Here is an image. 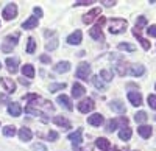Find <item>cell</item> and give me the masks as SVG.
<instances>
[{
    "instance_id": "cell-1",
    "label": "cell",
    "mask_w": 156,
    "mask_h": 151,
    "mask_svg": "<svg viewBox=\"0 0 156 151\" xmlns=\"http://www.w3.org/2000/svg\"><path fill=\"white\" fill-rule=\"evenodd\" d=\"M126 27H128V22L125 19H111L109 20V33L111 34L123 33Z\"/></svg>"
},
{
    "instance_id": "cell-2",
    "label": "cell",
    "mask_w": 156,
    "mask_h": 151,
    "mask_svg": "<svg viewBox=\"0 0 156 151\" xmlns=\"http://www.w3.org/2000/svg\"><path fill=\"white\" fill-rule=\"evenodd\" d=\"M105 22H106L105 17H100V20L97 22L95 27H92L89 30V34H90L92 39H95V41H105V36H103V31H101V27H103V23H105Z\"/></svg>"
},
{
    "instance_id": "cell-3",
    "label": "cell",
    "mask_w": 156,
    "mask_h": 151,
    "mask_svg": "<svg viewBox=\"0 0 156 151\" xmlns=\"http://www.w3.org/2000/svg\"><path fill=\"white\" fill-rule=\"evenodd\" d=\"M126 125H128V118H126L125 115H120V117H117V118L108 122V125H106V132H112V131H115L119 126L125 128Z\"/></svg>"
},
{
    "instance_id": "cell-4",
    "label": "cell",
    "mask_w": 156,
    "mask_h": 151,
    "mask_svg": "<svg viewBox=\"0 0 156 151\" xmlns=\"http://www.w3.org/2000/svg\"><path fill=\"white\" fill-rule=\"evenodd\" d=\"M75 75H76V78H80L83 81H87L90 78V66L87 64V62H81V64L76 67Z\"/></svg>"
},
{
    "instance_id": "cell-5",
    "label": "cell",
    "mask_w": 156,
    "mask_h": 151,
    "mask_svg": "<svg viewBox=\"0 0 156 151\" xmlns=\"http://www.w3.org/2000/svg\"><path fill=\"white\" fill-rule=\"evenodd\" d=\"M94 108H95V103H94L92 98H84L78 103V111L83 112V114H87V112L94 111Z\"/></svg>"
},
{
    "instance_id": "cell-6",
    "label": "cell",
    "mask_w": 156,
    "mask_h": 151,
    "mask_svg": "<svg viewBox=\"0 0 156 151\" xmlns=\"http://www.w3.org/2000/svg\"><path fill=\"white\" fill-rule=\"evenodd\" d=\"M2 16H3V19H5V20L16 19V16H17V6H16L14 3L6 5V6H5V9H3V12H2Z\"/></svg>"
},
{
    "instance_id": "cell-7",
    "label": "cell",
    "mask_w": 156,
    "mask_h": 151,
    "mask_svg": "<svg viewBox=\"0 0 156 151\" xmlns=\"http://www.w3.org/2000/svg\"><path fill=\"white\" fill-rule=\"evenodd\" d=\"M83 129L81 128H78L75 132H72V134H69V140L73 143V146H78L81 143V140H83Z\"/></svg>"
},
{
    "instance_id": "cell-8",
    "label": "cell",
    "mask_w": 156,
    "mask_h": 151,
    "mask_svg": "<svg viewBox=\"0 0 156 151\" xmlns=\"http://www.w3.org/2000/svg\"><path fill=\"white\" fill-rule=\"evenodd\" d=\"M0 83H2L3 89H5L8 94H12V92L16 91V83L12 81L11 78H0Z\"/></svg>"
},
{
    "instance_id": "cell-9",
    "label": "cell",
    "mask_w": 156,
    "mask_h": 151,
    "mask_svg": "<svg viewBox=\"0 0 156 151\" xmlns=\"http://www.w3.org/2000/svg\"><path fill=\"white\" fill-rule=\"evenodd\" d=\"M100 14H101V9H100V8H92V9L87 12V14L83 16V22H84V23H90L97 16H100Z\"/></svg>"
},
{
    "instance_id": "cell-10",
    "label": "cell",
    "mask_w": 156,
    "mask_h": 151,
    "mask_svg": "<svg viewBox=\"0 0 156 151\" xmlns=\"http://www.w3.org/2000/svg\"><path fill=\"white\" fill-rule=\"evenodd\" d=\"M84 92H86V89H84V86H83V84H80V83H73V86H72V97H73V98H80V97H83Z\"/></svg>"
},
{
    "instance_id": "cell-11",
    "label": "cell",
    "mask_w": 156,
    "mask_h": 151,
    "mask_svg": "<svg viewBox=\"0 0 156 151\" xmlns=\"http://www.w3.org/2000/svg\"><path fill=\"white\" fill-rule=\"evenodd\" d=\"M8 112H9V115H12V117H19L20 114H22V108H20V105L19 103H8Z\"/></svg>"
},
{
    "instance_id": "cell-12",
    "label": "cell",
    "mask_w": 156,
    "mask_h": 151,
    "mask_svg": "<svg viewBox=\"0 0 156 151\" xmlns=\"http://www.w3.org/2000/svg\"><path fill=\"white\" fill-rule=\"evenodd\" d=\"M56 101H58L62 108H66L67 111H72V109H73V105H72L70 98H69L67 95H59V97L56 98Z\"/></svg>"
},
{
    "instance_id": "cell-13",
    "label": "cell",
    "mask_w": 156,
    "mask_h": 151,
    "mask_svg": "<svg viewBox=\"0 0 156 151\" xmlns=\"http://www.w3.org/2000/svg\"><path fill=\"white\" fill-rule=\"evenodd\" d=\"M128 100L133 106H140L142 105V95L139 92H128Z\"/></svg>"
},
{
    "instance_id": "cell-14",
    "label": "cell",
    "mask_w": 156,
    "mask_h": 151,
    "mask_svg": "<svg viewBox=\"0 0 156 151\" xmlns=\"http://www.w3.org/2000/svg\"><path fill=\"white\" fill-rule=\"evenodd\" d=\"M81 37H83L81 31H80V30H76V31H73V33L67 37V42H69L70 45H78V44L81 42Z\"/></svg>"
},
{
    "instance_id": "cell-15",
    "label": "cell",
    "mask_w": 156,
    "mask_h": 151,
    "mask_svg": "<svg viewBox=\"0 0 156 151\" xmlns=\"http://www.w3.org/2000/svg\"><path fill=\"white\" fill-rule=\"evenodd\" d=\"M6 69L11 73H16L19 69V58H8L6 59Z\"/></svg>"
},
{
    "instance_id": "cell-16",
    "label": "cell",
    "mask_w": 156,
    "mask_h": 151,
    "mask_svg": "<svg viewBox=\"0 0 156 151\" xmlns=\"http://www.w3.org/2000/svg\"><path fill=\"white\" fill-rule=\"evenodd\" d=\"M36 27H37V17L36 16H30L27 20L22 23V28L23 30H33Z\"/></svg>"
},
{
    "instance_id": "cell-17",
    "label": "cell",
    "mask_w": 156,
    "mask_h": 151,
    "mask_svg": "<svg viewBox=\"0 0 156 151\" xmlns=\"http://www.w3.org/2000/svg\"><path fill=\"white\" fill-rule=\"evenodd\" d=\"M137 132H139V136L142 137V139H150L153 129H151V126H148V125H142V126L137 128Z\"/></svg>"
},
{
    "instance_id": "cell-18",
    "label": "cell",
    "mask_w": 156,
    "mask_h": 151,
    "mask_svg": "<svg viewBox=\"0 0 156 151\" xmlns=\"http://www.w3.org/2000/svg\"><path fill=\"white\" fill-rule=\"evenodd\" d=\"M53 123H55V125H58V126H61L62 129H70V128H72L70 122H69L67 118H64V117H59V115L53 118Z\"/></svg>"
},
{
    "instance_id": "cell-19",
    "label": "cell",
    "mask_w": 156,
    "mask_h": 151,
    "mask_svg": "<svg viewBox=\"0 0 156 151\" xmlns=\"http://www.w3.org/2000/svg\"><path fill=\"white\" fill-rule=\"evenodd\" d=\"M109 108H111L112 111H115V112H119V114H125V112H126L125 105H123L122 101H119V100H115V101H111V103H109Z\"/></svg>"
},
{
    "instance_id": "cell-20",
    "label": "cell",
    "mask_w": 156,
    "mask_h": 151,
    "mask_svg": "<svg viewBox=\"0 0 156 151\" xmlns=\"http://www.w3.org/2000/svg\"><path fill=\"white\" fill-rule=\"evenodd\" d=\"M95 145H97V148H100L101 151H109V148H111L109 140L105 139V137H98V139L95 140Z\"/></svg>"
},
{
    "instance_id": "cell-21",
    "label": "cell",
    "mask_w": 156,
    "mask_h": 151,
    "mask_svg": "<svg viewBox=\"0 0 156 151\" xmlns=\"http://www.w3.org/2000/svg\"><path fill=\"white\" fill-rule=\"evenodd\" d=\"M144 73H145V69L140 64H134L129 67V75H133V77H142Z\"/></svg>"
},
{
    "instance_id": "cell-22",
    "label": "cell",
    "mask_w": 156,
    "mask_h": 151,
    "mask_svg": "<svg viewBox=\"0 0 156 151\" xmlns=\"http://www.w3.org/2000/svg\"><path fill=\"white\" fill-rule=\"evenodd\" d=\"M69 70H70V62L69 61H61L55 66V72H58V73H66Z\"/></svg>"
},
{
    "instance_id": "cell-23",
    "label": "cell",
    "mask_w": 156,
    "mask_h": 151,
    "mask_svg": "<svg viewBox=\"0 0 156 151\" xmlns=\"http://www.w3.org/2000/svg\"><path fill=\"white\" fill-rule=\"evenodd\" d=\"M87 123L92 125V126H100V125L103 123V115L101 114H92L87 118Z\"/></svg>"
},
{
    "instance_id": "cell-24",
    "label": "cell",
    "mask_w": 156,
    "mask_h": 151,
    "mask_svg": "<svg viewBox=\"0 0 156 151\" xmlns=\"http://www.w3.org/2000/svg\"><path fill=\"white\" fill-rule=\"evenodd\" d=\"M31 137H33V132L30 131V128H22V129L19 131V139L23 140V142L31 140Z\"/></svg>"
},
{
    "instance_id": "cell-25",
    "label": "cell",
    "mask_w": 156,
    "mask_h": 151,
    "mask_svg": "<svg viewBox=\"0 0 156 151\" xmlns=\"http://www.w3.org/2000/svg\"><path fill=\"white\" fill-rule=\"evenodd\" d=\"M131 134H133V131H131V128H128V126H125V128H122L119 131V137L122 140H129L131 139Z\"/></svg>"
},
{
    "instance_id": "cell-26",
    "label": "cell",
    "mask_w": 156,
    "mask_h": 151,
    "mask_svg": "<svg viewBox=\"0 0 156 151\" xmlns=\"http://www.w3.org/2000/svg\"><path fill=\"white\" fill-rule=\"evenodd\" d=\"M133 34L137 37V41L142 44V47H144V50H150V42L147 41V39H144V37H142L140 34H139V31L136 30V28H133Z\"/></svg>"
},
{
    "instance_id": "cell-27",
    "label": "cell",
    "mask_w": 156,
    "mask_h": 151,
    "mask_svg": "<svg viewBox=\"0 0 156 151\" xmlns=\"http://www.w3.org/2000/svg\"><path fill=\"white\" fill-rule=\"evenodd\" d=\"M22 73H23V77H27V78H33L34 77V69L31 64H25L22 67Z\"/></svg>"
},
{
    "instance_id": "cell-28",
    "label": "cell",
    "mask_w": 156,
    "mask_h": 151,
    "mask_svg": "<svg viewBox=\"0 0 156 151\" xmlns=\"http://www.w3.org/2000/svg\"><path fill=\"white\" fill-rule=\"evenodd\" d=\"M17 39H19V33H14L12 36H8V37H6V39H5V44H6V45L9 44V48L12 50V47L17 45Z\"/></svg>"
},
{
    "instance_id": "cell-29",
    "label": "cell",
    "mask_w": 156,
    "mask_h": 151,
    "mask_svg": "<svg viewBox=\"0 0 156 151\" xmlns=\"http://www.w3.org/2000/svg\"><path fill=\"white\" fill-rule=\"evenodd\" d=\"M25 112H27V114H33V115H37V117H42L44 120H47V117L44 115V112L37 111V109H33L31 106H27V108H25Z\"/></svg>"
},
{
    "instance_id": "cell-30",
    "label": "cell",
    "mask_w": 156,
    "mask_h": 151,
    "mask_svg": "<svg viewBox=\"0 0 156 151\" xmlns=\"http://www.w3.org/2000/svg\"><path fill=\"white\" fill-rule=\"evenodd\" d=\"M147 118H148V115H147L145 111H139L137 114L134 115V120H136L137 123H144V122H147Z\"/></svg>"
},
{
    "instance_id": "cell-31",
    "label": "cell",
    "mask_w": 156,
    "mask_h": 151,
    "mask_svg": "<svg viewBox=\"0 0 156 151\" xmlns=\"http://www.w3.org/2000/svg\"><path fill=\"white\" fill-rule=\"evenodd\" d=\"M16 132H17L16 128H14V126H11V125H8V126L3 128V136H6V137H14Z\"/></svg>"
},
{
    "instance_id": "cell-32",
    "label": "cell",
    "mask_w": 156,
    "mask_h": 151,
    "mask_svg": "<svg viewBox=\"0 0 156 151\" xmlns=\"http://www.w3.org/2000/svg\"><path fill=\"white\" fill-rule=\"evenodd\" d=\"M145 25H147V19H145L144 16H139V17H137V20H136V30H137V31H140L142 28L145 27Z\"/></svg>"
},
{
    "instance_id": "cell-33",
    "label": "cell",
    "mask_w": 156,
    "mask_h": 151,
    "mask_svg": "<svg viewBox=\"0 0 156 151\" xmlns=\"http://www.w3.org/2000/svg\"><path fill=\"white\" fill-rule=\"evenodd\" d=\"M66 89V83H55V84H50V92H58Z\"/></svg>"
},
{
    "instance_id": "cell-34",
    "label": "cell",
    "mask_w": 156,
    "mask_h": 151,
    "mask_svg": "<svg viewBox=\"0 0 156 151\" xmlns=\"http://www.w3.org/2000/svg\"><path fill=\"white\" fill-rule=\"evenodd\" d=\"M28 44H27V53H34L36 50V41L33 39V37H28Z\"/></svg>"
},
{
    "instance_id": "cell-35",
    "label": "cell",
    "mask_w": 156,
    "mask_h": 151,
    "mask_svg": "<svg viewBox=\"0 0 156 151\" xmlns=\"http://www.w3.org/2000/svg\"><path fill=\"white\" fill-rule=\"evenodd\" d=\"M92 83H94V86L97 87L98 91H105V89H106L105 84H103V81L100 80V77H94V78H92Z\"/></svg>"
},
{
    "instance_id": "cell-36",
    "label": "cell",
    "mask_w": 156,
    "mask_h": 151,
    "mask_svg": "<svg viewBox=\"0 0 156 151\" xmlns=\"http://www.w3.org/2000/svg\"><path fill=\"white\" fill-rule=\"evenodd\" d=\"M117 47H119V50H126V52H134V50H136V47H134V45L126 44V42H120Z\"/></svg>"
},
{
    "instance_id": "cell-37",
    "label": "cell",
    "mask_w": 156,
    "mask_h": 151,
    "mask_svg": "<svg viewBox=\"0 0 156 151\" xmlns=\"http://www.w3.org/2000/svg\"><path fill=\"white\" fill-rule=\"evenodd\" d=\"M98 77H100V78H103L105 81H111V80H112V73H111L109 70H101Z\"/></svg>"
},
{
    "instance_id": "cell-38",
    "label": "cell",
    "mask_w": 156,
    "mask_h": 151,
    "mask_svg": "<svg viewBox=\"0 0 156 151\" xmlns=\"http://www.w3.org/2000/svg\"><path fill=\"white\" fill-rule=\"evenodd\" d=\"M45 47H47V50H55V48L58 47V37L55 36L51 41H48V42H47V45H45Z\"/></svg>"
},
{
    "instance_id": "cell-39",
    "label": "cell",
    "mask_w": 156,
    "mask_h": 151,
    "mask_svg": "<svg viewBox=\"0 0 156 151\" xmlns=\"http://www.w3.org/2000/svg\"><path fill=\"white\" fill-rule=\"evenodd\" d=\"M148 106L151 109H156V95H148Z\"/></svg>"
},
{
    "instance_id": "cell-40",
    "label": "cell",
    "mask_w": 156,
    "mask_h": 151,
    "mask_svg": "<svg viewBox=\"0 0 156 151\" xmlns=\"http://www.w3.org/2000/svg\"><path fill=\"white\" fill-rule=\"evenodd\" d=\"M92 3H94L92 0H78V2H75V6H87Z\"/></svg>"
},
{
    "instance_id": "cell-41",
    "label": "cell",
    "mask_w": 156,
    "mask_h": 151,
    "mask_svg": "<svg viewBox=\"0 0 156 151\" xmlns=\"http://www.w3.org/2000/svg\"><path fill=\"white\" fill-rule=\"evenodd\" d=\"M47 137H48V140H51V142H55L56 139H58V132L56 131H48V134H47Z\"/></svg>"
},
{
    "instance_id": "cell-42",
    "label": "cell",
    "mask_w": 156,
    "mask_h": 151,
    "mask_svg": "<svg viewBox=\"0 0 156 151\" xmlns=\"http://www.w3.org/2000/svg\"><path fill=\"white\" fill-rule=\"evenodd\" d=\"M147 31H148V34H150L151 37H156V25H151Z\"/></svg>"
},
{
    "instance_id": "cell-43",
    "label": "cell",
    "mask_w": 156,
    "mask_h": 151,
    "mask_svg": "<svg viewBox=\"0 0 156 151\" xmlns=\"http://www.w3.org/2000/svg\"><path fill=\"white\" fill-rule=\"evenodd\" d=\"M23 98L27 100V101H34V100L37 98V95H36V94H30V95H25Z\"/></svg>"
},
{
    "instance_id": "cell-44",
    "label": "cell",
    "mask_w": 156,
    "mask_h": 151,
    "mask_svg": "<svg viewBox=\"0 0 156 151\" xmlns=\"http://www.w3.org/2000/svg\"><path fill=\"white\" fill-rule=\"evenodd\" d=\"M39 59H41L42 62H44V64H50V56H47V55H41V58H39Z\"/></svg>"
},
{
    "instance_id": "cell-45",
    "label": "cell",
    "mask_w": 156,
    "mask_h": 151,
    "mask_svg": "<svg viewBox=\"0 0 156 151\" xmlns=\"http://www.w3.org/2000/svg\"><path fill=\"white\" fill-rule=\"evenodd\" d=\"M33 148H34L36 151H47V148H45V146H42L41 143H37V145H34Z\"/></svg>"
},
{
    "instance_id": "cell-46",
    "label": "cell",
    "mask_w": 156,
    "mask_h": 151,
    "mask_svg": "<svg viewBox=\"0 0 156 151\" xmlns=\"http://www.w3.org/2000/svg\"><path fill=\"white\" fill-rule=\"evenodd\" d=\"M103 5H105V6H114L117 2H114V0H112V2H111V0H105V2H101Z\"/></svg>"
},
{
    "instance_id": "cell-47",
    "label": "cell",
    "mask_w": 156,
    "mask_h": 151,
    "mask_svg": "<svg viewBox=\"0 0 156 151\" xmlns=\"http://www.w3.org/2000/svg\"><path fill=\"white\" fill-rule=\"evenodd\" d=\"M34 14H37V17H41L42 16V9L39 6H34Z\"/></svg>"
},
{
    "instance_id": "cell-48",
    "label": "cell",
    "mask_w": 156,
    "mask_h": 151,
    "mask_svg": "<svg viewBox=\"0 0 156 151\" xmlns=\"http://www.w3.org/2000/svg\"><path fill=\"white\" fill-rule=\"evenodd\" d=\"M20 83H22V84H23V86H28V84H30V83H28V81H25V80H23V78H22V80H20Z\"/></svg>"
},
{
    "instance_id": "cell-49",
    "label": "cell",
    "mask_w": 156,
    "mask_h": 151,
    "mask_svg": "<svg viewBox=\"0 0 156 151\" xmlns=\"http://www.w3.org/2000/svg\"><path fill=\"white\" fill-rule=\"evenodd\" d=\"M112 151H123V149H120V148H117V146H114V148H112Z\"/></svg>"
},
{
    "instance_id": "cell-50",
    "label": "cell",
    "mask_w": 156,
    "mask_h": 151,
    "mask_svg": "<svg viewBox=\"0 0 156 151\" xmlns=\"http://www.w3.org/2000/svg\"><path fill=\"white\" fill-rule=\"evenodd\" d=\"M154 91H156V84H154Z\"/></svg>"
},
{
    "instance_id": "cell-51",
    "label": "cell",
    "mask_w": 156,
    "mask_h": 151,
    "mask_svg": "<svg viewBox=\"0 0 156 151\" xmlns=\"http://www.w3.org/2000/svg\"><path fill=\"white\" fill-rule=\"evenodd\" d=\"M154 118H156V117H154Z\"/></svg>"
}]
</instances>
